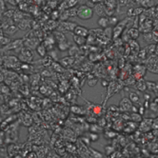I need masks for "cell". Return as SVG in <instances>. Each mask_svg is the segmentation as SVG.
I'll list each match as a JSON object with an SVG mask.
<instances>
[{"instance_id":"cell-2","label":"cell","mask_w":158,"mask_h":158,"mask_svg":"<svg viewBox=\"0 0 158 158\" xmlns=\"http://www.w3.org/2000/svg\"><path fill=\"white\" fill-rule=\"evenodd\" d=\"M77 26V24L74 23V22H62L59 27H58V30H60L61 32H73V30L75 29V27Z\"/></svg>"},{"instance_id":"cell-15","label":"cell","mask_w":158,"mask_h":158,"mask_svg":"<svg viewBox=\"0 0 158 158\" xmlns=\"http://www.w3.org/2000/svg\"><path fill=\"white\" fill-rule=\"evenodd\" d=\"M131 101L132 103H138L139 102V96L136 93H131Z\"/></svg>"},{"instance_id":"cell-8","label":"cell","mask_w":158,"mask_h":158,"mask_svg":"<svg viewBox=\"0 0 158 158\" xmlns=\"http://www.w3.org/2000/svg\"><path fill=\"white\" fill-rule=\"evenodd\" d=\"M61 63H62V65H64L66 67H69L71 65H73V57H71V56L65 57V58H63V59L61 60Z\"/></svg>"},{"instance_id":"cell-10","label":"cell","mask_w":158,"mask_h":158,"mask_svg":"<svg viewBox=\"0 0 158 158\" xmlns=\"http://www.w3.org/2000/svg\"><path fill=\"white\" fill-rule=\"evenodd\" d=\"M36 51L40 56H44L46 54V48L44 47V45H39L36 48Z\"/></svg>"},{"instance_id":"cell-9","label":"cell","mask_w":158,"mask_h":158,"mask_svg":"<svg viewBox=\"0 0 158 158\" xmlns=\"http://www.w3.org/2000/svg\"><path fill=\"white\" fill-rule=\"evenodd\" d=\"M95 12H96V13L98 14V15H100V17H101L102 15H104L105 14V9H104V7L102 6L101 4H98V5H96V6H95Z\"/></svg>"},{"instance_id":"cell-18","label":"cell","mask_w":158,"mask_h":158,"mask_svg":"<svg viewBox=\"0 0 158 158\" xmlns=\"http://www.w3.org/2000/svg\"><path fill=\"white\" fill-rule=\"evenodd\" d=\"M98 138L99 136L97 134H93V133H90V139H92V141H97Z\"/></svg>"},{"instance_id":"cell-5","label":"cell","mask_w":158,"mask_h":158,"mask_svg":"<svg viewBox=\"0 0 158 158\" xmlns=\"http://www.w3.org/2000/svg\"><path fill=\"white\" fill-rule=\"evenodd\" d=\"M19 55H20V59H22L23 61H26V62H31L32 59V54L29 49H22Z\"/></svg>"},{"instance_id":"cell-13","label":"cell","mask_w":158,"mask_h":158,"mask_svg":"<svg viewBox=\"0 0 158 158\" xmlns=\"http://www.w3.org/2000/svg\"><path fill=\"white\" fill-rule=\"evenodd\" d=\"M129 35H130V36L132 38V39H136V38L138 37V31L136 30V29H132V30L129 32Z\"/></svg>"},{"instance_id":"cell-16","label":"cell","mask_w":158,"mask_h":158,"mask_svg":"<svg viewBox=\"0 0 158 158\" xmlns=\"http://www.w3.org/2000/svg\"><path fill=\"white\" fill-rule=\"evenodd\" d=\"M17 31V28L15 27V26H11L10 25V27H8V29L6 30V32H8V33H10V35H13L14 32H15Z\"/></svg>"},{"instance_id":"cell-6","label":"cell","mask_w":158,"mask_h":158,"mask_svg":"<svg viewBox=\"0 0 158 158\" xmlns=\"http://www.w3.org/2000/svg\"><path fill=\"white\" fill-rule=\"evenodd\" d=\"M73 40L75 42V44L78 45V46H83L87 43V38L86 37L79 36V35H73Z\"/></svg>"},{"instance_id":"cell-4","label":"cell","mask_w":158,"mask_h":158,"mask_svg":"<svg viewBox=\"0 0 158 158\" xmlns=\"http://www.w3.org/2000/svg\"><path fill=\"white\" fill-rule=\"evenodd\" d=\"M132 103L130 99L128 98H124L122 99V101L120 102V105H119V108H120L121 111H125V112H128L130 111L131 109H132Z\"/></svg>"},{"instance_id":"cell-14","label":"cell","mask_w":158,"mask_h":158,"mask_svg":"<svg viewBox=\"0 0 158 158\" xmlns=\"http://www.w3.org/2000/svg\"><path fill=\"white\" fill-rule=\"evenodd\" d=\"M93 113L96 114V115H99V114H101L102 112V107H100L99 105H95L93 108Z\"/></svg>"},{"instance_id":"cell-3","label":"cell","mask_w":158,"mask_h":158,"mask_svg":"<svg viewBox=\"0 0 158 158\" xmlns=\"http://www.w3.org/2000/svg\"><path fill=\"white\" fill-rule=\"evenodd\" d=\"M73 35L87 38V36H89V35H90V30H88L86 27H83L81 25H77L73 30Z\"/></svg>"},{"instance_id":"cell-11","label":"cell","mask_w":158,"mask_h":158,"mask_svg":"<svg viewBox=\"0 0 158 158\" xmlns=\"http://www.w3.org/2000/svg\"><path fill=\"white\" fill-rule=\"evenodd\" d=\"M29 26H30V24H29V21L25 20V19H23V20H21L20 22H19V28L21 29V30H27V29L29 28Z\"/></svg>"},{"instance_id":"cell-7","label":"cell","mask_w":158,"mask_h":158,"mask_svg":"<svg viewBox=\"0 0 158 158\" xmlns=\"http://www.w3.org/2000/svg\"><path fill=\"white\" fill-rule=\"evenodd\" d=\"M98 25L101 27V28H108L109 26V18L106 16H101L98 19Z\"/></svg>"},{"instance_id":"cell-12","label":"cell","mask_w":158,"mask_h":158,"mask_svg":"<svg viewBox=\"0 0 158 158\" xmlns=\"http://www.w3.org/2000/svg\"><path fill=\"white\" fill-rule=\"evenodd\" d=\"M69 47H70V44L67 41L58 43V48H59L61 51H66L67 49H69Z\"/></svg>"},{"instance_id":"cell-17","label":"cell","mask_w":158,"mask_h":158,"mask_svg":"<svg viewBox=\"0 0 158 158\" xmlns=\"http://www.w3.org/2000/svg\"><path fill=\"white\" fill-rule=\"evenodd\" d=\"M109 25H115L117 23V19L115 17H111L109 18Z\"/></svg>"},{"instance_id":"cell-1","label":"cell","mask_w":158,"mask_h":158,"mask_svg":"<svg viewBox=\"0 0 158 158\" xmlns=\"http://www.w3.org/2000/svg\"><path fill=\"white\" fill-rule=\"evenodd\" d=\"M93 15V10L86 5H81L76 9V16L82 20H89Z\"/></svg>"}]
</instances>
